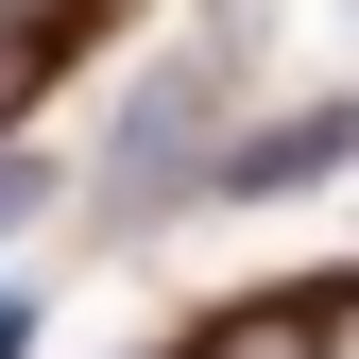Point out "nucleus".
I'll use <instances>...</instances> for the list:
<instances>
[{
    "label": "nucleus",
    "mask_w": 359,
    "mask_h": 359,
    "mask_svg": "<svg viewBox=\"0 0 359 359\" xmlns=\"http://www.w3.org/2000/svg\"><path fill=\"white\" fill-rule=\"evenodd\" d=\"M189 154H205V69H154V103L137 120H120V205H171V189H189Z\"/></svg>",
    "instance_id": "obj_1"
},
{
    "label": "nucleus",
    "mask_w": 359,
    "mask_h": 359,
    "mask_svg": "<svg viewBox=\"0 0 359 359\" xmlns=\"http://www.w3.org/2000/svg\"><path fill=\"white\" fill-rule=\"evenodd\" d=\"M308 171H342V120H291V137L240 154V189H308Z\"/></svg>",
    "instance_id": "obj_2"
},
{
    "label": "nucleus",
    "mask_w": 359,
    "mask_h": 359,
    "mask_svg": "<svg viewBox=\"0 0 359 359\" xmlns=\"http://www.w3.org/2000/svg\"><path fill=\"white\" fill-rule=\"evenodd\" d=\"M18 52H34V69L69 52V0H18Z\"/></svg>",
    "instance_id": "obj_3"
},
{
    "label": "nucleus",
    "mask_w": 359,
    "mask_h": 359,
    "mask_svg": "<svg viewBox=\"0 0 359 359\" xmlns=\"http://www.w3.org/2000/svg\"><path fill=\"white\" fill-rule=\"evenodd\" d=\"M205 359H291V325H205Z\"/></svg>",
    "instance_id": "obj_4"
},
{
    "label": "nucleus",
    "mask_w": 359,
    "mask_h": 359,
    "mask_svg": "<svg viewBox=\"0 0 359 359\" xmlns=\"http://www.w3.org/2000/svg\"><path fill=\"white\" fill-rule=\"evenodd\" d=\"M308 359H359V291H342V308H325V342H308Z\"/></svg>",
    "instance_id": "obj_5"
}]
</instances>
